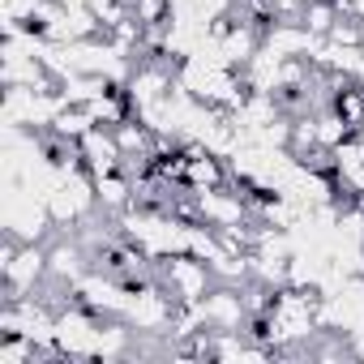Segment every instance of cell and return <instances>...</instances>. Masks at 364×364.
I'll list each match as a JSON object with an SVG mask.
<instances>
[{
    "instance_id": "7a4b0ae2",
    "label": "cell",
    "mask_w": 364,
    "mask_h": 364,
    "mask_svg": "<svg viewBox=\"0 0 364 364\" xmlns=\"http://www.w3.org/2000/svg\"><path fill=\"white\" fill-rule=\"evenodd\" d=\"M48 283V245H22L5 266H0V296L26 300Z\"/></svg>"
},
{
    "instance_id": "277c9868",
    "label": "cell",
    "mask_w": 364,
    "mask_h": 364,
    "mask_svg": "<svg viewBox=\"0 0 364 364\" xmlns=\"http://www.w3.org/2000/svg\"><path fill=\"white\" fill-rule=\"evenodd\" d=\"M198 313H202L206 330H245V321H249V304L236 283H215V291L206 300H198Z\"/></svg>"
},
{
    "instance_id": "3957f363",
    "label": "cell",
    "mask_w": 364,
    "mask_h": 364,
    "mask_svg": "<svg viewBox=\"0 0 364 364\" xmlns=\"http://www.w3.org/2000/svg\"><path fill=\"white\" fill-rule=\"evenodd\" d=\"M228 185H232V159L210 150L206 141L185 137V189L210 193V189H228Z\"/></svg>"
},
{
    "instance_id": "52a82bcc",
    "label": "cell",
    "mask_w": 364,
    "mask_h": 364,
    "mask_svg": "<svg viewBox=\"0 0 364 364\" xmlns=\"http://www.w3.org/2000/svg\"><path fill=\"white\" fill-rule=\"evenodd\" d=\"M360 137H364V124H360Z\"/></svg>"
},
{
    "instance_id": "6da1fadb",
    "label": "cell",
    "mask_w": 364,
    "mask_h": 364,
    "mask_svg": "<svg viewBox=\"0 0 364 364\" xmlns=\"http://www.w3.org/2000/svg\"><path fill=\"white\" fill-rule=\"evenodd\" d=\"M154 266H159V283L167 287V296L176 300V304H198V300H206L210 291H215V266L206 262V257H198V253H167V257H154Z\"/></svg>"
},
{
    "instance_id": "5b68a950",
    "label": "cell",
    "mask_w": 364,
    "mask_h": 364,
    "mask_svg": "<svg viewBox=\"0 0 364 364\" xmlns=\"http://www.w3.org/2000/svg\"><path fill=\"white\" fill-rule=\"evenodd\" d=\"M77 150H82V167L90 171V180H99V176H107V171H116V167L124 163L120 141H116V133H112L107 124H95V129L77 141Z\"/></svg>"
},
{
    "instance_id": "8992f818",
    "label": "cell",
    "mask_w": 364,
    "mask_h": 364,
    "mask_svg": "<svg viewBox=\"0 0 364 364\" xmlns=\"http://www.w3.org/2000/svg\"><path fill=\"white\" fill-rule=\"evenodd\" d=\"M95 193H99V210L116 219V215H124L133 206V176L124 167H116V171H107V176L95 180Z\"/></svg>"
}]
</instances>
